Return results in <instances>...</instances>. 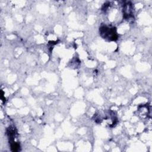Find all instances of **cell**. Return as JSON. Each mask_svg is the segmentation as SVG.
Masks as SVG:
<instances>
[{
    "instance_id": "1",
    "label": "cell",
    "mask_w": 152,
    "mask_h": 152,
    "mask_svg": "<svg viewBox=\"0 0 152 152\" xmlns=\"http://www.w3.org/2000/svg\"><path fill=\"white\" fill-rule=\"evenodd\" d=\"M100 34L104 39H107L110 40H115L117 39L116 29L114 27H109L103 26L100 28Z\"/></svg>"
},
{
    "instance_id": "2",
    "label": "cell",
    "mask_w": 152,
    "mask_h": 152,
    "mask_svg": "<svg viewBox=\"0 0 152 152\" xmlns=\"http://www.w3.org/2000/svg\"><path fill=\"white\" fill-rule=\"evenodd\" d=\"M20 148V145L16 143V142H14L12 145H11V149L13 151H17L19 150Z\"/></svg>"
}]
</instances>
